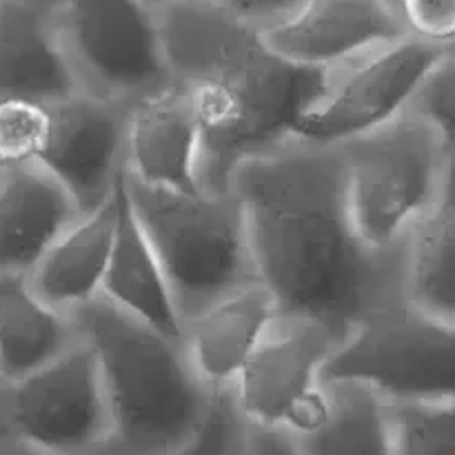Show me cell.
<instances>
[{
	"label": "cell",
	"instance_id": "obj_6",
	"mask_svg": "<svg viewBox=\"0 0 455 455\" xmlns=\"http://www.w3.org/2000/svg\"><path fill=\"white\" fill-rule=\"evenodd\" d=\"M324 380L363 387L387 404L455 400V318L400 298L342 340Z\"/></svg>",
	"mask_w": 455,
	"mask_h": 455
},
{
	"label": "cell",
	"instance_id": "obj_32",
	"mask_svg": "<svg viewBox=\"0 0 455 455\" xmlns=\"http://www.w3.org/2000/svg\"><path fill=\"white\" fill-rule=\"evenodd\" d=\"M453 56H455V52H453Z\"/></svg>",
	"mask_w": 455,
	"mask_h": 455
},
{
	"label": "cell",
	"instance_id": "obj_4",
	"mask_svg": "<svg viewBox=\"0 0 455 455\" xmlns=\"http://www.w3.org/2000/svg\"><path fill=\"white\" fill-rule=\"evenodd\" d=\"M124 191L180 309L182 323L258 280L235 191H167L124 176Z\"/></svg>",
	"mask_w": 455,
	"mask_h": 455
},
{
	"label": "cell",
	"instance_id": "obj_3",
	"mask_svg": "<svg viewBox=\"0 0 455 455\" xmlns=\"http://www.w3.org/2000/svg\"><path fill=\"white\" fill-rule=\"evenodd\" d=\"M76 323L100 369L116 455H172L198 434L220 394L200 380L182 340L102 300Z\"/></svg>",
	"mask_w": 455,
	"mask_h": 455
},
{
	"label": "cell",
	"instance_id": "obj_30",
	"mask_svg": "<svg viewBox=\"0 0 455 455\" xmlns=\"http://www.w3.org/2000/svg\"><path fill=\"white\" fill-rule=\"evenodd\" d=\"M29 3H36L40 4V7H47V9H56L60 0H29Z\"/></svg>",
	"mask_w": 455,
	"mask_h": 455
},
{
	"label": "cell",
	"instance_id": "obj_1",
	"mask_svg": "<svg viewBox=\"0 0 455 455\" xmlns=\"http://www.w3.org/2000/svg\"><path fill=\"white\" fill-rule=\"evenodd\" d=\"M258 280L280 314L327 324L345 340L367 315L407 298L404 251H373L347 203L340 147L287 142L235 172Z\"/></svg>",
	"mask_w": 455,
	"mask_h": 455
},
{
	"label": "cell",
	"instance_id": "obj_9",
	"mask_svg": "<svg viewBox=\"0 0 455 455\" xmlns=\"http://www.w3.org/2000/svg\"><path fill=\"white\" fill-rule=\"evenodd\" d=\"M340 345L327 324L280 314L229 391L240 418L253 429L311 434L327 416L324 373Z\"/></svg>",
	"mask_w": 455,
	"mask_h": 455
},
{
	"label": "cell",
	"instance_id": "obj_11",
	"mask_svg": "<svg viewBox=\"0 0 455 455\" xmlns=\"http://www.w3.org/2000/svg\"><path fill=\"white\" fill-rule=\"evenodd\" d=\"M129 105L78 92L49 105L43 167L80 213L96 212L116 198L127 176Z\"/></svg>",
	"mask_w": 455,
	"mask_h": 455
},
{
	"label": "cell",
	"instance_id": "obj_10",
	"mask_svg": "<svg viewBox=\"0 0 455 455\" xmlns=\"http://www.w3.org/2000/svg\"><path fill=\"white\" fill-rule=\"evenodd\" d=\"M443 56L447 53L403 38L331 71L327 92L305 116L293 140L342 147L394 123L407 114Z\"/></svg>",
	"mask_w": 455,
	"mask_h": 455
},
{
	"label": "cell",
	"instance_id": "obj_31",
	"mask_svg": "<svg viewBox=\"0 0 455 455\" xmlns=\"http://www.w3.org/2000/svg\"><path fill=\"white\" fill-rule=\"evenodd\" d=\"M145 3H149L154 9H160V7H164V4H167L169 0H145Z\"/></svg>",
	"mask_w": 455,
	"mask_h": 455
},
{
	"label": "cell",
	"instance_id": "obj_2",
	"mask_svg": "<svg viewBox=\"0 0 455 455\" xmlns=\"http://www.w3.org/2000/svg\"><path fill=\"white\" fill-rule=\"evenodd\" d=\"M158 20L173 83L203 127L200 185L227 194L244 163L293 142L331 74L284 58L220 0H169Z\"/></svg>",
	"mask_w": 455,
	"mask_h": 455
},
{
	"label": "cell",
	"instance_id": "obj_26",
	"mask_svg": "<svg viewBox=\"0 0 455 455\" xmlns=\"http://www.w3.org/2000/svg\"><path fill=\"white\" fill-rule=\"evenodd\" d=\"M244 443L247 422L240 418L231 394H220L198 434L172 455H244Z\"/></svg>",
	"mask_w": 455,
	"mask_h": 455
},
{
	"label": "cell",
	"instance_id": "obj_29",
	"mask_svg": "<svg viewBox=\"0 0 455 455\" xmlns=\"http://www.w3.org/2000/svg\"><path fill=\"white\" fill-rule=\"evenodd\" d=\"M0 455H36L31 451H25V449L20 447H13V444H0ZM116 455V453H111Z\"/></svg>",
	"mask_w": 455,
	"mask_h": 455
},
{
	"label": "cell",
	"instance_id": "obj_18",
	"mask_svg": "<svg viewBox=\"0 0 455 455\" xmlns=\"http://www.w3.org/2000/svg\"><path fill=\"white\" fill-rule=\"evenodd\" d=\"M100 300L164 336L182 340L185 323L172 284L133 216L124 180L118 187V225Z\"/></svg>",
	"mask_w": 455,
	"mask_h": 455
},
{
	"label": "cell",
	"instance_id": "obj_13",
	"mask_svg": "<svg viewBox=\"0 0 455 455\" xmlns=\"http://www.w3.org/2000/svg\"><path fill=\"white\" fill-rule=\"evenodd\" d=\"M203 127L189 93L173 83L129 107L127 178L167 191H203Z\"/></svg>",
	"mask_w": 455,
	"mask_h": 455
},
{
	"label": "cell",
	"instance_id": "obj_17",
	"mask_svg": "<svg viewBox=\"0 0 455 455\" xmlns=\"http://www.w3.org/2000/svg\"><path fill=\"white\" fill-rule=\"evenodd\" d=\"M118 225V194L83 213L27 275L31 289L60 314L76 315L102 298Z\"/></svg>",
	"mask_w": 455,
	"mask_h": 455
},
{
	"label": "cell",
	"instance_id": "obj_19",
	"mask_svg": "<svg viewBox=\"0 0 455 455\" xmlns=\"http://www.w3.org/2000/svg\"><path fill=\"white\" fill-rule=\"evenodd\" d=\"M80 342L76 318L47 305L27 275L0 278V382L31 376Z\"/></svg>",
	"mask_w": 455,
	"mask_h": 455
},
{
	"label": "cell",
	"instance_id": "obj_25",
	"mask_svg": "<svg viewBox=\"0 0 455 455\" xmlns=\"http://www.w3.org/2000/svg\"><path fill=\"white\" fill-rule=\"evenodd\" d=\"M407 38L440 53L455 52V0H394Z\"/></svg>",
	"mask_w": 455,
	"mask_h": 455
},
{
	"label": "cell",
	"instance_id": "obj_21",
	"mask_svg": "<svg viewBox=\"0 0 455 455\" xmlns=\"http://www.w3.org/2000/svg\"><path fill=\"white\" fill-rule=\"evenodd\" d=\"M329 409L311 434L296 438L305 455H395L389 404L355 385H327Z\"/></svg>",
	"mask_w": 455,
	"mask_h": 455
},
{
	"label": "cell",
	"instance_id": "obj_15",
	"mask_svg": "<svg viewBox=\"0 0 455 455\" xmlns=\"http://www.w3.org/2000/svg\"><path fill=\"white\" fill-rule=\"evenodd\" d=\"M78 92L53 9L0 0V102L56 105Z\"/></svg>",
	"mask_w": 455,
	"mask_h": 455
},
{
	"label": "cell",
	"instance_id": "obj_28",
	"mask_svg": "<svg viewBox=\"0 0 455 455\" xmlns=\"http://www.w3.org/2000/svg\"><path fill=\"white\" fill-rule=\"evenodd\" d=\"M244 455H305L298 447L296 438L283 431L253 429L247 427Z\"/></svg>",
	"mask_w": 455,
	"mask_h": 455
},
{
	"label": "cell",
	"instance_id": "obj_22",
	"mask_svg": "<svg viewBox=\"0 0 455 455\" xmlns=\"http://www.w3.org/2000/svg\"><path fill=\"white\" fill-rule=\"evenodd\" d=\"M395 455H455V400L389 404Z\"/></svg>",
	"mask_w": 455,
	"mask_h": 455
},
{
	"label": "cell",
	"instance_id": "obj_5",
	"mask_svg": "<svg viewBox=\"0 0 455 455\" xmlns=\"http://www.w3.org/2000/svg\"><path fill=\"white\" fill-rule=\"evenodd\" d=\"M340 151L347 203L360 238L373 251L403 249L443 189L451 151L447 142L407 111Z\"/></svg>",
	"mask_w": 455,
	"mask_h": 455
},
{
	"label": "cell",
	"instance_id": "obj_12",
	"mask_svg": "<svg viewBox=\"0 0 455 455\" xmlns=\"http://www.w3.org/2000/svg\"><path fill=\"white\" fill-rule=\"evenodd\" d=\"M265 34L284 58L327 74L407 38L394 0H307Z\"/></svg>",
	"mask_w": 455,
	"mask_h": 455
},
{
	"label": "cell",
	"instance_id": "obj_7",
	"mask_svg": "<svg viewBox=\"0 0 455 455\" xmlns=\"http://www.w3.org/2000/svg\"><path fill=\"white\" fill-rule=\"evenodd\" d=\"M53 13L80 92L132 107L173 84L158 9L145 0H60Z\"/></svg>",
	"mask_w": 455,
	"mask_h": 455
},
{
	"label": "cell",
	"instance_id": "obj_27",
	"mask_svg": "<svg viewBox=\"0 0 455 455\" xmlns=\"http://www.w3.org/2000/svg\"><path fill=\"white\" fill-rule=\"evenodd\" d=\"M231 13L262 31L283 25L307 0H220Z\"/></svg>",
	"mask_w": 455,
	"mask_h": 455
},
{
	"label": "cell",
	"instance_id": "obj_8",
	"mask_svg": "<svg viewBox=\"0 0 455 455\" xmlns=\"http://www.w3.org/2000/svg\"><path fill=\"white\" fill-rule=\"evenodd\" d=\"M0 444L36 455H111L114 425L87 342L31 376L0 382Z\"/></svg>",
	"mask_w": 455,
	"mask_h": 455
},
{
	"label": "cell",
	"instance_id": "obj_16",
	"mask_svg": "<svg viewBox=\"0 0 455 455\" xmlns=\"http://www.w3.org/2000/svg\"><path fill=\"white\" fill-rule=\"evenodd\" d=\"M80 216L74 198L38 164L0 172V278L29 275Z\"/></svg>",
	"mask_w": 455,
	"mask_h": 455
},
{
	"label": "cell",
	"instance_id": "obj_20",
	"mask_svg": "<svg viewBox=\"0 0 455 455\" xmlns=\"http://www.w3.org/2000/svg\"><path fill=\"white\" fill-rule=\"evenodd\" d=\"M403 251L409 300L455 318V149L434 207L413 227Z\"/></svg>",
	"mask_w": 455,
	"mask_h": 455
},
{
	"label": "cell",
	"instance_id": "obj_23",
	"mask_svg": "<svg viewBox=\"0 0 455 455\" xmlns=\"http://www.w3.org/2000/svg\"><path fill=\"white\" fill-rule=\"evenodd\" d=\"M49 133V105L0 102V172L38 164Z\"/></svg>",
	"mask_w": 455,
	"mask_h": 455
},
{
	"label": "cell",
	"instance_id": "obj_14",
	"mask_svg": "<svg viewBox=\"0 0 455 455\" xmlns=\"http://www.w3.org/2000/svg\"><path fill=\"white\" fill-rule=\"evenodd\" d=\"M278 315L274 293L253 280L187 320L182 347L200 380L213 394H229Z\"/></svg>",
	"mask_w": 455,
	"mask_h": 455
},
{
	"label": "cell",
	"instance_id": "obj_24",
	"mask_svg": "<svg viewBox=\"0 0 455 455\" xmlns=\"http://www.w3.org/2000/svg\"><path fill=\"white\" fill-rule=\"evenodd\" d=\"M411 114L425 120L438 136L447 142L449 149H455V56L447 53L440 58L438 65L429 71L425 83L413 98Z\"/></svg>",
	"mask_w": 455,
	"mask_h": 455
}]
</instances>
